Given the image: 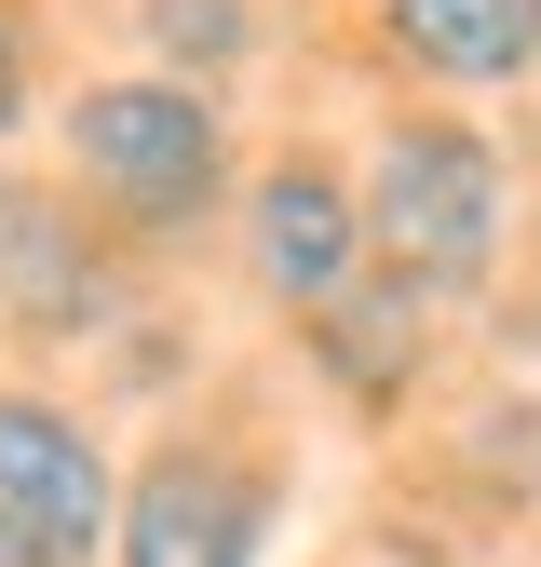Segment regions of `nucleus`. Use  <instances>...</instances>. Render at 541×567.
I'll return each instance as SVG.
<instances>
[{"label": "nucleus", "instance_id": "f257e3e1", "mask_svg": "<svg viewBox=\"0 0 541 567\" xmlns=\"http://www.w3.org/2000/svg\"><path fill=\"white\" fill-rule=\"evenodd\" d=\"M353 203H366V257L406 270L420 298H473V284L501 270V244H514V163H501V135L488 122H447V109L379 122Z\"/></svg>", "mask_w": 541, "mask_h": 567}, {"label": "nucleus", "instance_id": "f03ea898", "mask_svg": "<svg viewBox=\"0 0 541 567\" xmlns=\"http://www.w3.org/2000/svg\"><path fill=\"white\" fill-rule=\"evenodd\" d=\"M68 163H82V189L122 230L176 244V230H203L231 203V122H217V95H203L190 68H122V82H82Z\"/></svg>", "mask_w": 541, "mask_h": 567}, {"label": "nucleus", "instance_id": "7ed1b4c3", "mask_svg": "<svg viewBox=\"0 0 541 567\" xmlns=\"http://www.w3.org/2000/svg\"><path fill=\"white\" fill-rule=\"evenodd\" d=\"M270 501H285V473L244 433H163L109 514V567H257Z\"/></svg>", "mask_w": 541, "mask_h": 567}, {"label": "nucleus", "instance_id": "20e7f679", "mask_svg": "<svg viewBox=\"0 0 541 567\" xmlns=\"http://www.w3.org/2000/svg\"><path fill=\"white\" fill-rule=\"evenodd\" d=\"M109 514H122V486H109L95 433L54 392H0V527H28L41 554L95 567L109 554Z\"/></svg>", "mask_w": 541, "mask_h": 567}, {"label": "nucleus", "instance_id": "39448f33", "mask_svg": "<svg viewBox=\"0 0 541 567\" xmlns=\"http://www.w3.org/2000/svg\"><path fill=\"white\" fill-rule=\"evenodd\" d=\"M244 257H257V284L285 311H325L338 284L366 270V203H353V176L312 163V150H285V163L244 189Z\"/></svg>", "mask_w": 541, "mask_h": 567}, {"label": "nucleus", "instance_id": "423d86ee", "mask_svg": "<svg viewBox=\"0 0 541 567\" xmlns=\"http://www.w3.org/2000/svg\"><path fill=\"white\" fill-rule=\"evenodd\" d=\"M122 311V270L54 217V203L0 189V324H41V338H82Z\"/></svg>", "mask_w": 541, "mask_h": 567}, {"label": "nucleus", "instance_id": "0eeeda50", "mask_svg": "<svg viewBox=\"0 0 541 567\" xmlns=\"http://www.w3.org/2000/svg\"><path fill=\"white\" fill-rule=\"evenodd\" d=\"M379 41L420 68V82L501 95L541 68V0H379Z\"/></svg>", "mask_w": 541, "mask_h": 567}, {"label": "nucleus", "instance_id": "6e6552de", "mask_svg": "<svg viewBox=\"0 0 541 567\" xmlns=\"http://www.w3.org/2000/svg\"><path fill=\"white\" fill-rule=\"evenodd\" d=\"M150 41H163V68H231L244 54V0H150Z\"/></svg>", "mask_w": 541, "mask_h": 567}, {"label": "nucleus", "instance_id": "1a4fd4ad", "mask_svg": "<svg viewBox=\"0 0 541 567\" xmlns=\"http://www.w3.org/2000/svg\"><path fill=\"white\" fill-rule=\"evenodd\" d=\"M14 122H28V41L0 28V135H14Z\"/></svg>", "mask_w": 541, "mask_h": 567}, {"label": "nucleus", "instance_id": "9d476101", "mask_svg": "<svg viewBox=\"0 0 541 567\" xmlns=\"http://www.w3.org/2000/svg\"><path fill=\"white\" fill-rule=\"evenodd\" d=\"M0 567H68V554H41L28 527H0Z\"/></svg>", "mask_w": 541, "mask_h": 567}]
</instances>
